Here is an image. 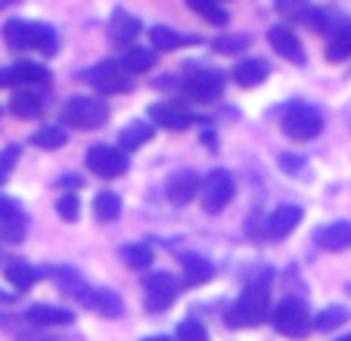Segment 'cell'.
Returning <instances> with one entry per match:
<instances>
[{"label":"cell","mask_w":351,"mask_h":341,"mask_svg":"<svg viewBox=\"0 0 351 341\" xmlns=\"http://www.w3.org/2000/svg\"><path fill=\"white\" fill-rule=\"evenodd\" d=\"M22 341H44V338H22Z\"/></svg>","instance_id":"49"},{"label":"cell","mask_w":351,"mask_h":341,"mask_svg":"<svg viewBox=\"0 0 351 341\" xmlns=\"http://www.w3.org/2000/svg\"><path fill=\"white\" fill-rule=\"evenodd\" d=\"M298 223H302V208H298V205H280V208L271 211L265 220V239L280 242V239H286L292 230H295Z\"/></svg>","instance_id":"10"},{"label":"cell","mask_w":351,"mask_h":341,"mask_svg":"<svg viewBox=\"0 0 351 341\" xmlns=\"http://www.w3.org/2000/svg\"><path fill=\"white\" fill-rule=\"evenodd\" d=\"M121 261L128 264L131 270H149L153 267V249L149 245H143V242H128V245H121Z\"/></svg>","instance_id":"27"},{"label":"cell","mask_w":351,"mask_h":341,"mask_svg":"<svg viewBox=\"0 0 351 341\" xmlns=\"http://www.w3.org/2000/svg\"><path fill=\"white\" fill-rule=\"evenodd\" d=\"M348 295H351V282H348Z\"/></svg>","instance_id":"50"},{"label":"cell","mask_w":351,"mask_h":341,"mask_svg":"<svg viewBox=\"0 0 351 341\" xmlns=\"http://www.w3.org/2000/svg\"><path fill=\"white\" fill-rule=\"evenodd\" d=\"M60 186H81V177H75V174H66V177H60Z\"/></svg>","instance_id":"43"},{"label":"cell","mask_w":351,"mask_h":341,"mask_svg":"<svg viewBox=\"0 0 351 341\" xmlns=\"http://www.w3.org/2000/svg\"><path fill=\"white\" fill-rule=\"evenodd\" d=\"M19 214H22V208H19V202H16V199L0 196V223L10 220V217H19Z\"/></svg>","instance_id":"41"},{"label":"cell","mask_w":351,"mask_h":341,"mask_svg":"<svg viewBox=\"0 0 351 341\" xmlns=\"http://www.w3.org/2000/svg\"><path fill=\"white\" fill-rule=\"evenodd\" d=\"M149 118H153V125L165 127V131H186V127L196 121L190 112L180 109L178 103H153L149 105Z\"/></svg>","instance_id":"12"},{"label":"cell","mask_w":351,"mask_h":341,"mask_svg":"<svg viewBox=\"0 0 351 341\" xmlns=\"http://www.w3.org/2000/svg\"><path fill=\"white\" fill-rule=\"evenodd\" d=\"M339 341H351V335H342V338H339Z\"/></svg>","instance_id":"48"},{"label":"cell","mask_w":351,"mask_h":341,"mask_svg":"<svg viewBox=\"0 0 351 341\" xmlns=\"http://www.w3.org/2000/svg\"><path fill=\"white\" fill-rule=\"evenodd\" d=\"M267 40H271V47L277 50V56H283L286 62H292V66H302V62H305V50H302L298 38L286 25H274L271 31H267Z\"/></svg>","instance_id":"13"},{"label":"cell","mask_w":351,"mask_h":341,"mask_svg":"<svg viewBox=\"0 0 351 341\" xmlns=\"http://www.w3.org/2000/svg\"><path fill=\"white\" fill-rule=\"evenodd\" d=\"M56 211H60V217L66 223H75L78 220V214H81V199H78V192H62L60 199H56Z\"/></svg>","instance_id":"35"},{"label":"cell","mask_w":351,"mask_h":341,"mask_svg":"<svg viewBox=\"0 0 351 341\" xmlns=\"http://www.w3.org/2000/svg\"><path fill=\"white\" fill-rule=\"evenodd\" d=\"M184 44H193V38H184V34L171 31V28H165V25H156L153 31H149V47H156V50H162V53H171Z\"/></svg>","instance_id":"29"},{"label":"cell","mask_w":351,"mask_h":341,"mask_svg":"<svg viewBox=\"0 0 351 341\" xmlns=\"http://www.w3.org/2000/svg\"><path fill=\"white\" fill-rule=\"evenodd\" d=\"M305 164H308L305 155H292V152H283V155H280V168H283L289 177H298V174L305 170Z\"/></svg>","instance_id":"40"},{"label":"cell","mask_w":351,"mask_h":341,"mask_svg":"<svg viewBox=\"0 0 351 341\" xmlns=\"http://www.w3.org/2000/svg\"><path fill=\"white\" fill-rule=\"evenodd\" d=\"M93 214H97L99 223L119 220V214H121V199L115 196V192H109V190L97 192V196H93Z\"/></svg>","instance_id":"26"},{"label":"cell","mask_w":351,"mask_h":341,"mask_svg":"<svg viewBox=\"0 0 351 341\" xmlns=\"http://www.w3.org/2000/svg\"><path fill=\"white\" fill-rule=\"evenodd\" d=\"M140 34V22L134 16H128L125 10H115L112 22H109V40L115 47H131V40Z\"/></svg>","instance_id":"18"},{"label":"cell","mask_w":351,"mask_h":341,"mask_svg":"<svg viewBox=\"0 0 351 341\" xmlns=\"http://www.w3.org/2000/svg\"><path fill=\"white\" fill-rule=\"evenodd\" d=\"M233 196H237V180H233L230 170H208L206 177L199 180V202L208 214H221L233 202Z\"/></svg>","instance_id":"3"},{"label":"cell","mask_w":351,"mask_h":341,"mask_svg":"<svg viewBox=\"0 0 351 341\" xmlns=\"http://www.w3.org/2000/svg\"><path fill=\"white\" fill-rule=\"evenodd\" d=\"M40 105H44V97H40L34 87H19V90L10 97V112H13L16 118H32L38 115Z\"/></svg>","instance_id":"19"},{"label":"cell","mask_w":351,"mask_h":341,"mask_svg":"<svg viewBox=\"0 0 351 341\" xmlns=\"http://www.w3.org/2000/svg\"><path fill=\"white\" fill-rule=\"evenodd\" d=\"M13 3H19V0H0V13H3L7 7H13Z\"/></svg>","instance_id":"47"},{"label":"cell","mask_w":351,"mask_h":341,"mask_svg":"<svg viewBox=\"0 0 351 341\" xmlns=\"http://www.w3.org/2000/svg\"><path fill=\"white\" fill-rule=\"evenodd\" d=\"M84 81L93 87V90L106 93V97H112V93H125V90L134 87L131 72L121 66V60H106V62H99V66H93L90 72L84 75Z\"/></svg>","instance_id":"7"},{"label":"cell","mask_w":351,"mask_h":341,"mask_svg":"<svg viewBox=\"0 0 351 341\" xmlns=\"http://www.w3.org/2000/svg\"><path fill=\"white\" fill-rule=\"evenodd\" d=\"M326 62H345L351 56V22H339L330 34H326L324 47Z\"/></svg>","instance_id":"17"},{"label":"cell","mask_w":351,"mask_h":341,"mask_svg":"<svg viewBox=\"0 0 351 341\" xmlns=\"http://www.w3.org/2000/svg\"><path fill=\"white\" fill-rule=\"evenodd\" d=\"M28 50H40L44 56H53L60 50V38L53 28L40 25V22H28Z\"/></svg>","instance_id":"21"},{"label":"cell","mask_w":351,"mask_h":341,"mask_svg":"<svg viewBox=\"0 0 351 341\" xmlns=\"http://www.w3.org/2000/svg\"><path fill=\"white\" fill-rule=\"evenodd\" d=\"M190 10L196 16H202L206 22H212V25H227V10L218 0H190Z\"/></svg>","instance_id":"34"},{"label":"cell","mask_w":351,"mask_h":341,"mask_svg":"<svg viewBox=\"0 0 351 341\" xmlns=\"http://www.w3.org/2000/svg\"><path fill=\"white\" fill-rule=\"evenodd\" d=\"M314 242L320 245L324 251H345L351 249V223L348 220H336V223H326L314 233Z\"/></svg>","instance_id":"16"},{"label":"cell","mask_w":351,"mask_h":341,"mask_svg":"<svg viewBox=\"0 0 351 341\" xmlns=\"http://www.w3.org/2000/svg\"><path fill=\"white\" fill-rule=\"evenodd\" d=\"M180 264H184V282L186 286H206V282L215 276V267L199 255H184Z\"/></svg>","instance_id":"22"},{"label":"cell","mask_w":351,"mask_h":341,"mask_svg":"<svg viewBox=\"0 0 351 341\" xmlns=\"http://www.w3.org/2000/svg\"><path fill=\"white\" fill-rule=\"evenodd\" d=\"M280 127H283V134L289 140L308 143V140L320 137V131H324V115H320L314 105L295 99V103H286L283 109H280Z\"/></svg>","instance_id":"2"},{"label":"cell","mask_w":351,"mask_h":341,"mask_svg":"<svg viewBox=\"0 0 351 341\" xmlns=\"http://www.w3.org/2000/svg\"><path fill=\"white\" fill-rule=\"evenodd\" d=\"M174 341H208V332L199 320H184V323H178Z\"/></svg>","instance_id":"36"},{"label":"cell","mask_w":351,"mask_h":341,"mask_svg":"<svg viewBox=\"0 0 351 341\" xmlns=\"http://www.w3.org/2000/svg\"><path fill=\"white\" fill-rule=\"evenodd\" d=\"M109 118V105L97 97H72L62 109V121L75 131H97Z\"/></svg>","instance_id":"4"},{"label":"cell","mask_w":351,"mask_h":341,"mask_svg":"<svg viewBox=\"0 0 351 341\" xmlns=\"http://www.w3.org/2000/svg\"><path fill=\"white\" fill-rule=\"evenodd\" d=\"M3 44L10 50H28V22L25 19H10L3 22V31H0Z\"/></svg>","instance_id":"30"},{"label":"cell","mask_w":351,"mask_h":341,"mask_svg":"<svg viewBox=\"0 0 351 341\" xmlns=\"http://www.w3.org/2000/svg\"><path fill=\"white\" fill-rule=\"evenodd\" d=\"M143 341H174L171 335H149V338H143Z\"/></svg>","instance_id":"46"},{"label":"cell","mask_w":351,"mask_h":341,"mask_svg":"<svg viewBox=\"0 0 351 341\" xmlns=\"http://www.w3.org/2000/svg\"><path fill=\"white\" fill-rule=\"evenodd\" d=\"M121 66L131 75H143L156 66V53L146 50V47H125V56H121Z\"/></svg>","instance_id":"24"},{"label":"cell","mask_w":351,"mask_h":341,"mask_svg":"<svg viewBox=\"0 0 351 341\" xmlns=\"http://www.w3.org/2000/svg\"><path fill=\"white\" fill-rule=\"evenodd\" d=\"M243 47H249V38H243V34H230V38H218V40H215V53H227V56L239 53Z\"/></svg>","instance_id":"39"},{"label":"cell","mask_w":351,"mask_h":341,"mask_svg":"<svg viewBox=\"0 0 351 341\" xmlns=\"http://www.w3.org/2000/svg\"><path fill=\"white\" fill-rule=\"evenodd\" d=\"M22 320L32 323V326H40V329H53V326H69L75 316H72V310H66V307H53V304H32V307L22 314Z\"/></svg>","instance_id":"14"},{"label":"cell","mask_w":351,"mask_h":341,"mask_svg":"<svg viewBox=\"0 0 351 341\" xmlns=\"http://www.w3.org/2000/svg\"><path fill=\"white\" fill-rule=\"evenodd\" d=\"M143 289H146V310L149 314H162V310H168L178 301V279L171 273H165V270L146 276Z\"/></svg>","instance_id":"9"},{"label":"cell","mask_w":351,"mask_h":341,"mask_svg":"<svg viewBox=\"0 0 351 341\" xmlns=\"http://www.w3.org/2000/svg\"><path fill=\"white\" fill-rule=\"evenodd\" d=\"M66 140H69L66 127L47 125V127H40V131L32 137V146H38V149H62V146H66Z\"/></svg>","instance_id":"32"},{"label":"cell","mask_w":351,"mask_h":341,"mask_svg":"<svg viewBox=\"0 0 351 341\" xmlns=\"http://www.w3.org/2000/svg\"><path fill=\"white\" fill-rule=\"evenodd\" d=\"M199 140H202V143H206L212 152H218V137H215V131H202V134H199Z\"/></svg>","instance_id":"42"},{"label":"cell","mask_w":351,"mask_h":341,"mask_svg":"<svg viewBox=\"0 0 351 341\" xmlns=\"http://www.w3.org/2000/svg\"><path fill=\"white\" fill-rule=\"evenodd\" d=\"M87 307L97 310V314H103V316H121L125 304H121V298L115 295V292L103 289V292H93V295H90V304H87Z\"/></svg>","instance_id":"31"},{"label":"cell","mask_w":351,"mask_h":341,"mask_svg":"<svg viewBox=\"0 0 351 341\" xmlns=\"http://www.w3.org/2000/svg\"><path fill=\"white\" fill-rule=\"evenodd\" d=\"M0 236L7 239V242H19V239L25 236V214L10 217V220L0 223Z\"/></svg>","instance_id":"38"},{"label":"cell","mask_w":351,"mask_h":341,"mask_svg":"<svg viewBox=\"0 0 351 341\" xmlns=\"http://www.w3.org/2000/svg\"><path fill=\"white\" fill-rule=\"evenodd\" d=\"M10 78H13V87H40L50 81V72L38 62H16L10 68Z\"/></svg>","instance_id":"20"},{"label":"cell","mask_w":351,"mask_h":341,"mask_svg":"<svg viewBox=\"0 0 351 341\" xmlns=\"http://www.w3.org/2000/svg\"><path fill=\"white\" fill-rule=\"evenodd\" d=\"M19 146H7V149H0V186L10 180V174H13L16 162H19Z\"/></svg>","instance_id":"37"},{"label":"cell","mask_w":351,"mask_h":341,"mask_svg":"<svg viewBox=\"0 0 351 341\" xmlns=\"http://www.w3.org/2000/svg\"><path fill=\"white\" fill-rule=\"evenodd\" d=\"M274 10L289 22H308V16H311L314 7L308 0H274Z\"/></svg>","instance_id":"33"},{"label":"cell","mask_w":351,"mask_h":341,"mask_svg":"<svg viewBox=\"0 0 351 341\" xmlns=\"http://www.w3.org/2000/svg\"><path fill=\"white\" fill-rule=\"evenodd\" d=\"M267 295H271V273L258 276L245 286V292L237 298L230 310H227V326L233 329H252L267 316Z\"/></svg>","instance_id":"1"},{"label":"cell","mask_w":351,"mask_h":341,"mask_svg":"<svg viewBox=\"0 0 351 341\" xmlns=\"http://www.w3.org/2000/svg\"><path fill=\"white\" fill-rule=\"evenodd\" d=\"M180 87L184 93H190L193 99H202V103H212L215 97H221L224 90V72L212 66H186L180 75Z\"/></svg>","instance_id":"6"},{"label":"cell","mask_w":351,"mask_h":341,"mask_svg":"<svg viewBox=\"0 0 351 341\" xmlns=\"http://www.w3.org/2000/svg\"><path fill=\"white\" fill-rule=\"evenodd\" d=\"M87 170H93L103 180H115L128 170V152H121L119 146H93L84 158Z\"/></svg>","instance_id":"8"},{"label":"cell","mask_w":351,"mask_h":341,"mask_svg":"<svg viewBox=\"0 0 351 341\" xmlns=\"http://www.w3.org/2000/svg\"><path fill=\"white\" fill-rule=\"evenodd\" d=\"M218 3H221V0H218Z\"/></svg>","instance_id":"51"},{"label":"cell","mask_w":351,"mask_h":341,"mask_svg":"<svg viewBox=\"0 0 351 341\" xmlns=\"http://www.w3.org/2000/svg\"><path fill=\"white\" fill-rule=\"evenodd\" d=\"M267 316H271V326L286 338H305L311 332V316L298 298H283L274 310H267Z\"/></svg>","instance_id":"5"},{"label":"cell","mask_w":351,"mask_h":341,"mask_svg":"<svg viewBox=\"0 0 351 341\" xmlns=\"http://www.w3.org/2000/svg\"><path fill=\"white\" fill-rule=\"evenodd\" d=\"M348 307H342V304H330V307H324L317 316H311V329H317V332H332V329H339L342 323H348Z\"/></svg>","instance_id":"28"},{"label":"cell","mask_w":351,"mask_h":341,"mask_svg":"<svg viewBox=\"0 0 351 341\" xmlns=\"http://www.w3.org/2000/svg\"><path fill=\"white\" fill-rule=\"evenodd\" d=\"M3 276L10 279V286H13L16 292H25L38 282V270L28 267L25 261H10L7 267H3Z\"/></svg>","instance_id":"25"},{"label":"cell","mask_w":351,"mask_h":341,"mask_svg":"<svg viewBox=\"0 0 351 341\" xmlns=\"http://www.w3.org/2000/svg\"><path fill=\"white\" fill-rule=\"evenodd\" d=\"M146 140H153V125L149 121H128V127L119 134V149L121 152L140 149Z\"/></svg>","instance_id":"23"},{"label":"cell","mask_w":351,"mask_h":341,"mask_svg":"<svg viewBox=\"0 0 351 341\" xmlns=\"http://www.w3.org/2000/svg\"><path fill=\"white\" fill-rule=\"evenodd\" d=\"M0 87H13V78H10V68H0Z\"/></svg>","instance_id":"44"},{"label":"cell","mask_w":351,"mask_h":341,"mask_svg":"<svg viewBox=\"0 0 351 341\" xmlns=\"http://www.w3.org/2000/svg\"><path fill=\"white\" fill-rule=\"evenodd\" d=\"M267 75H271L267 62L265 60H252V56H249V60H243V62H237V66H233L230 78H233V84H237V87H243V90H252V87L265 84Z\"/></svg>","instance_id":"15"},{"label":"cell","mask_w":351,"mask_h":341,"mask_svg":"<svg viewBox=\"0 0 351 341\" xmlns=\"http://www.w3.org/2000/svg\"><path fill=\"white\" fill-rule=\"evenodd\" d=\"M199 174L196 170H174L165 180V196L171 205H190L199 196Z\"/></svg>","instance_id":"11"},{"label":"cell","mask_w":351,"mask_h":341,"mask_svg":"<svg viewBox=\"0 0 351 341\" xmlns=\"http://www.w3.org/2000/svg\"><path fill=\"white\" fill-rule=\"evenodd\" d=\"M10 301H16V295H10V292L0 289V304H10Z\"/></svg>","instance_id":"45"}]
</instances>
